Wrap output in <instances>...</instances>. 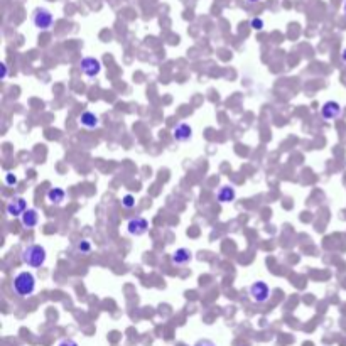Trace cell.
Listing matches in <instances>:
<instances>
[{
	"label": "cell",
	"mask_w": 346,
	"mask_h": 346,
	"mask_svg": "<svg viewBox=\"0 0 346 346\" xmlns=\"http://www.w3.org/2000/svg\"><path fill=\"white\" fill-rule=\"evenodd\" d=\"M46 198H47V201H49L51 204L59 206V204L64 203L66 193H64V189H62V187H51V189L47 191Z\"/></svg>",
	"instance_id": "5bb4252c"
},
{
	"label": "cell",
	"mask_w": 346,
	"mask_h": 346,
	"mask_svg": "<svg viewBox=\"0 0 346 346\" xmlns=\"http://www.w3.org/2000/svg\"><path fill=\"white\" fill-rule=\"evenodd\" d=\"M248 296L252 297L253 302L262 304V302H267L268 297H270V287L263 281H257L248 287Z\"/></svg>",
	"instance_id": "3957f363"
},
{
	"label": "cell",
	"mask_w": 346,
	"mask_h": 346,
	"mask_svg": "<svg viewBox=\"0 0 346 346\" xmlns=\"http://www.w3.org/2000/svg\"><path fill=\"white\" fill-rule=\"evenodd\" d=\"M172 137L181 144L189 142L191 139H193V127L186 122H179L174 127V130H172Z\"/></svg>",
	"instance_id": "ba28073f"
},
{
	"label": "cell",
	"mask_w": 346,
	"mask_h": 346,
	"mask_svg": "<svg viewBox=\"0 0 346 346\" xmlns=\"http://www.w3.org/2000/svg\"><path fill=\"white\" fill-rule=\"evenodd\" d=\"M127 232L132 235V237H142L149 232V222L144 216H135V218H130L127 222Z\"/></svg>",
	"instance_id": "8992f818"
},
{
	"label": "cell",
	"mask_w": 346,
	"mask_h": 346,
	"mask_svg": "<svg viewBox=\"0 0 346 346\" xmlns=\"http://www.w3.org/2000/svg\"><path fill=\"white\" fill-rule=\"evenodd\" d=\"M191 258H193V252L189 248H177L172 253L171 260L174 265H186L187 262H191Z\"/></svg>",
	"instance_id": "8fae6325"
},
{
	"label": "cell",
	"mask_w": 346,
	"mask_h": 346,
	"mask_svg": "<svg viewBox=\"0 0 346 346\" xmlns=\"http://www.w3.org/2000/svg\"><path fill=\"white\" fill-rule=\"evenodd\" d=\"M341 61H343L344 64H346V47L343 49V52H341Z\"/></svg>",
	"instance_id": "7402d4cb"
},
{
	"label": "cell",
	"mask_w": 346,
	"mask_h": 346,
	"mask_svg": "<svg viewBox=\"0 0 346 346\" xmlns=\"http://www.w3.org/2000/svg\"><path fill=\"white\" fill-rule=\"evenodd\" d=\"M21 258L22 262L26 263L27 267H42L47 258V253H46V248L42 247V245H37V243H31L27 245V247L22 248L21 252Z\"/></svg>",
	"instance_id": "7a4b0ae2"
},
{
	"label": "cell",
	"mask_w": 346,
	"mask_h": 346,
	"mask_svg": "<svg viewBox=\"0 0 346 346\" xmlns=\"http://www.w3.org/2000/svg\"><path fill=\"white\" fill-rule=\"evenodd\" d=\"M250 26H252V29H255V31H262V29H263V21H262V19L255 17V19H252V21H250Z\"/></svg>",
	"instance_id": "ac0fdd59"
},
{
	"label": "cell",
	"mask_w": 346,
	"mask_h": 346,
	"mask_svg": "<svg viewBox=\"0 0 346 346\" xmlns=\"http://www.w3.org/2000/svg\"><path fill=\"white\" fill-rule=\"evenodd\" d=\"M12 289L19 297L32 296V294H34V291H36V277H34V273L29 272V270L19 272L17 275L14 277Z\"/></svg>",
	"instance_id": "6da1fadb"
},
{
	"label": "cell",
	"mask_w": 346,
	"mask_h": 346,
	"mask_svg": "<svg viewBox=\"0 0 346 346\" xmlns=\"http://www.w3.org/2000/svg\"><path fill=\"white\" fill-rule=\"evenodd\" d=\"M80 123H81V127H85V128H97L98 125H100V118H98L97 113H93V112H90V110H86V112L81 113Z\"/></svg>",
	"instance_id": "4fadbf2b"
},
{
	"label": "cell",
	"mask_w": 346,
	"mask_h": 346,
	"mask_svg": "<svg viewBox=\"0 0 346 346\" xmlns=\"http://www.w3.org/2000/svg\"><path fill=\"white\" fill-rule=\"evenodd\" d=\"M32 22H34V26L39 29V31H47V29H51L52 24H54V17H52V14L47 11V9L39 7V9H36L34 14H32Z\"/></svg>",
	"instance_id": "277c9868"
},
{
	"label": "cell",
	"mask_w": 346,
	"mask_h": 346,
	"mask_svg": "<svg viewBox=\"0 0 346 346\" xmlns=\"http://www.w3.org/2000/svg\"><path fill=\"white\" fill-rule=\"evenodd\" d=\"M194 346H216L211 339H199Z\"/></svg>",
	"instance_id": "ffe728a7"
},
{
	"label": "cell",
	"mask_w": 346,
	"mask_h": 346,
	"mask_svg": "<svg viewBox=\"0 0 346 346\" xmlns=\"http://www.w3.org/2000/svg\"><path fill=\"white\" fill-rule=\"evenodd\" d=\"M80 70L86 78H95V76H98L100 71H102V62L93 56H86L80 62Z\"/></svg>",
	"instance_id": "5b68a950"
},
{
	"label": "cell",
	"mask_w": 346,
	"mask_h": 346,
	"mask_svg": "<svg viewBox=\"0 0 346 346\" xmlns=\"http://www.w3.org/2000/svg\"><path fill=\"white\" fill-rule=\"evenodd\" d=\"M0 68H2V76H0V80H6L7 78V64H6V62H2V64H0Z\"/></svg>",
	"instance_id": "44dd1931"
},
{
	"label": "cell",
	"mask_w": 346,
	"mask_h": 346,
	"mask_svg": "<svg viewBox=\"0 0 346 346\" xmlns=\"http://www.w3.org/2000/svg\"><path fill=\"white\" fill-rule=\"evenodd\" d=\"M235 198H237V191H235V187L230 184H225L216 191V201L222 204L232 203V201H235Z\"/></svg>",
	"instance_id": "30bf717a"
},
{
	"label": "cell",
	"mask_w": 346,
	"mask_h": 346,
	"mask_svg": "<svg viewBox=\"0 0 346 346\" xmlns=\"http://www.w3.org/2000/svg\"><path fill=\"white\" fill-rule=\"evenodd\" d=\"M75 250L78 253H81V255H88V253L91 252V243L88 242V240H80V242L76 243Z\"/></svg>",
	"instance_id": "9a60e30c"
},
{
	"label": "cell",
	"mask_w": 346,
	"mask_h": 346,
	"mask_svg": "<svg viewBox=\"0 0 346 346\" xmlns=\"http://www.w3.org/2000/svg\"><path fill=\"white\" fill-rule=\"evenodd\" d=\"M321 117L324 120H328V122H333V120L339 118L341 115H343V108H341V105L338 102H333V100H329V102H326L323 107L319 110Z\"/></svg>",
	"instance_id": "52a82bcc"
},
{
	"label": "cell",
	"mask_w": 346,
	"mask_h": 346,
	"mask_svg": "<svg viewBox=\"0 0 346 346\" xmlns=\"http://www.w3.org/2000/svg\"><path fill=\"white\" fill-rule=\"evenodd\" d=\"M248 2H258V0H248Z\"/></svg>",
	"instance_id": "cb8c5ba5"
},
{
	"label": "cell",
	"mask_w": 346,
	"mask_h": 346,
	"mask_svg": "<svg viewBox=\"0 0 346 346\" xmlns=\"http://www.w3.org/2000/svg\"><path fill=\"white\" fill-rule=\"evenodd\" d=\"M122 206L125 210H130L135 206V198H133L132 194H125L123 198H122Z\"/></svg>",
	"instance_id": "2e32d148"
},
{
	"label": "cell",
	"mask_w": 346,
	"mask_h": 346,
	"mask_svg": "<svg viewBox=\"0 0 346 346\" xmlns=\"http://www.w3.org/2000/svg\"><path fill=\"white\" fill-rule=\"evenodd\" d=\"M4 181H6L7 186H16L19 179H17V176L14 174V172H7V174H6V179H4Z\"/></svg>",
	"instance_id": "e0dca14e"
},
{
	"label": "cell",
	"mask_w": 346,
	"mask_h": 346,
	"mask_svg": "<svg viewBox=\"0 0 346 346\" xmlns=\"http://www.w3.org/2000/svg\"><path fill=\"white\" fill-rule=\"evenodd\" d=\"M29 208H27V203L26 199L21 198V196H17V198H14L9 201L7 204V215L9 216H14V218H21V216L26 213Z\"/></svg>",
	"instance_id": "9c48e42d"
},
{
	"label": "cell",
	"mask_w": 346,
	"mask_h": 346,
	"mask_svg": "<svg viewBox=\"0 0 346 346\" xmlns=\"http://www.w3.org/2000/svg\"><path fill=\"white\" fill-rule=\"evenodd\" d=\"M57 346H80V344L76 343L75 339H71V338H64V339H61L59 343H57Z\"/></svg>",
	"instance_id": "d6986e66"
},
{
	"label": "cell",
	"mask_w": 346,
	"mask_h": 346,
	"mask_svg": "<svg viewBox=\"0 0 346 346\" xmlns=\"http://www.w3.org/2000/svg\"><path fill=\"white\" fill-rule=\"evenodd\" d=\"M21 223L24 228H34L39 223V215H37V210L29 208L26 213L21 216Z\"/></svg>",
	"instance_id": "7c38bea8"
},
{
	"label": "cell",
	"mask_w": 346,
	"mask_h": 346,
	"mask_svg": "<svg viewBox=\"0 0 346 346\" xmlns=\"http://www.w3.org/2000/svg\"><path fill=\"white\" fill-rule=\"evenodd\" d=\"M343 12H344V17H346V0H344V6H343Z\"/></svg>",
	"instance_id": "603a6c76"
}]
</instances>
